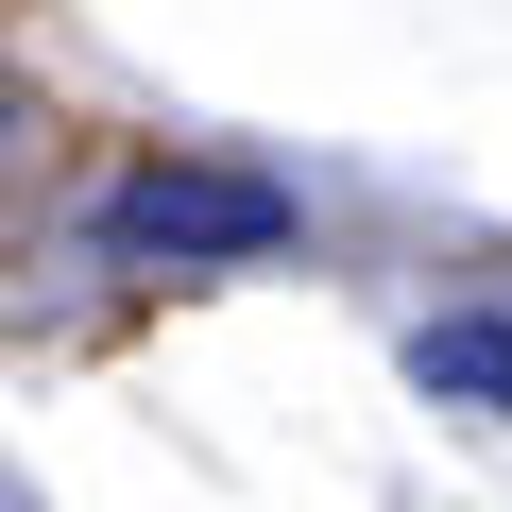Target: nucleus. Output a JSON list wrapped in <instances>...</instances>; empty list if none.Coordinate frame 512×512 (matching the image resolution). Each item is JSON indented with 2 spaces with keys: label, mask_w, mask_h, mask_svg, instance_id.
I'll list each match as a JSON object with an SVG mask.
<instances>
[{
  "label": "nucleus",
  "mask_w": 512,
  "mask_h": 512,
  "mask_svg": "<svg viewBox=\"0 0 512 512\" xmlns=\"http://www.w3.org/2000/svg\"><path fill=\"white\" fill-rule=\"evenodd\" d=\"M120 256H171V274H205V256H274L291 239V188L274 171H222V154H154L120 205H103Z\"/></svg>",
  "instance_id": "f257e3e1"
},
{
  "label": "nucleus",
  "mask_w": 512,
  "mask_h": 512,
  "mask_svg": "<svg viewBox=\"0 0 512 512\" xmlns=\"http://www.w3.org/2000/svg\"><path fill=\"white\" fill-rule=\"evenodd\" d=\"M410 376H427L444 410L512 427V325H495V308H444V325H410Z\"/></svg>",
  "instance_id": "f03ea898"
}]
</instances>
